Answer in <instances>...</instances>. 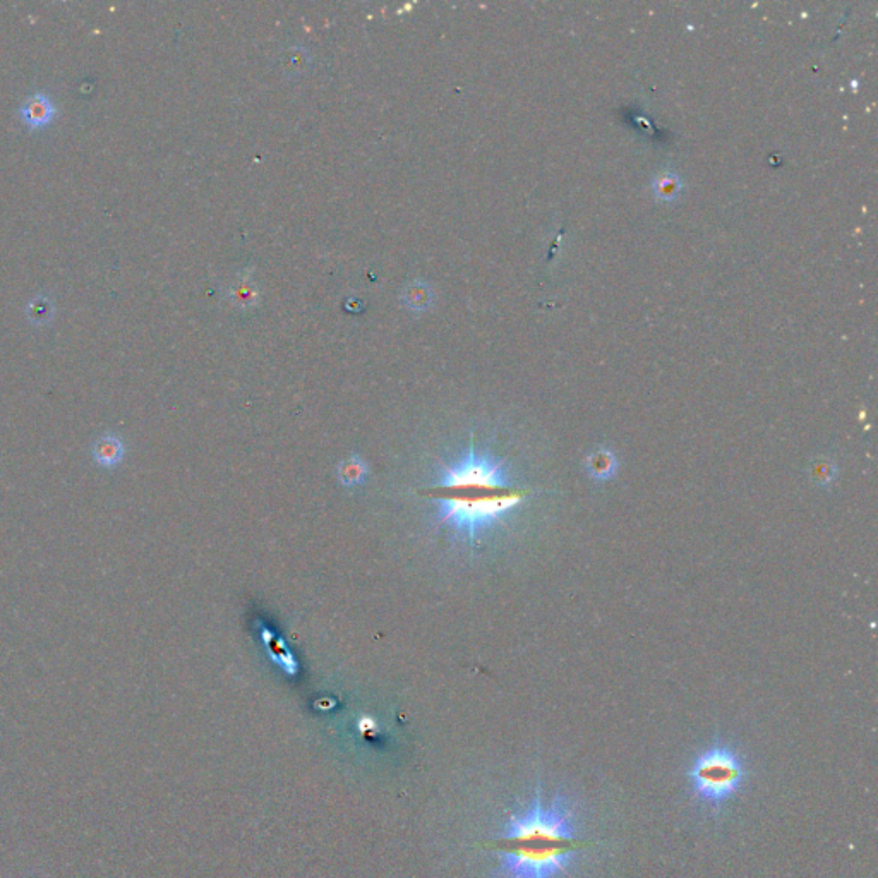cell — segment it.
I'll list each match as a JSON object with an SVG mask.
<instances>
[{"label": "cell", "instance_id": "obj_1", "mask_svg": "<svg viewBox=\"0 0 878 878\" xmlns=\"http://www.w3.org/2000/svg\"><path fill=\"white\" fill-rule=\"evenodd\" d=\"M496 842L501 878H560L582 846L572 810L560 796L532 798L508 817Z\"/></svg>", "mask_w": 878, "mask_h": 878}, {"label": "cell", "instance_id": "obj_6", "mask_svg": "<svg viewBox=\"0 0 878 878\" xmlns=\"http://www.w3.org/2000/svg\"><path fill=\"white\" fill-rule=\"evenodd\" d=\"M55 114L57 109L54 100L40 91L26 98L23 105L19 107V117L30 129H43L49 126L50 122L54 121Z\"/></svg>", "mask_w": 878, "mask_h": 878}, {"label": "cell", "instance_id": "obj_9", "mask_svg": "<svg viewBox=\"0 0 878 878\" xmlns=\"http://www.w3.org/2000/svg\"><path fill=\"white\" fill-rule=\"evenodd\" d=\"M654 191L661 199L676 198V194L680 193V179L671 172H664L654 181Z\"/></svg>", "mask_w": 878, "mask_h": 878}, {"label": "cell", "instance_id": "obj_3", "mask_svg": "<svg viewBox=\"0 0 878 878\" xmlns=\"http://www.w3.org/2000/svg\"><path fill=\"white\" fill-rule=\"evenodd\" d=\"M745 776L743 762L729 746H712L698 755L688 772L693 793L707 805H721L738 789Z\"/></svg>", "mask_w": 878, "mask_h": 878}, {"label": "cell", "instance_id": "obj_5", "mask_svg": "<svg viewBox=\"0 0 878 878\" xmlns=\"http://www.w3.org/2000/svg\"><path fill=\"white\" fill-rule=\"evenodd\" d=\"M129 446L121 433L105 431L91 441L90 457L93 465L103 472H115L126 462Z\"/></svg>", "mask_w": 878, "mask_h": 878}, {"label": "cell", "instance_id": "obj_7", "mask_svg": "<svg viewBox=\"0 0 878 878\" xmlns=\"http://www.w3.org/2000/svg\"><path fill=\"white\" fill-rule=\"evenodd\" d=\"M52 314H54V306L45 294L37 295L28 306V319L35 325H45L47 321L54 318Z\"/></svg>", "mask_w": 878, "mask_h": 878}, {"label": "cell", "instance_id": "obj_4", "mask_svg": "<svg viewBox=\"0 0 878 878\" xmlns=\"http://www.w3.org/2000/svg\"><path fill=\"white\" fill-rule=\"evenodd\" d=\"M438 488H476L506 491L512 486L505 464L491 453L477 452L470 446L455 464H445L438 474Z\"/></svg>", "mask_w": 878, "mask_h": 878}, {"label": "cell", "instance_id": "obj_2", "mask_svg": "<svg viewBox=\"0 0 878 878\" xmlns=\"http://www.w3.org/2000/svg\"><path fill=\"white\" fill-rule=\"evenodd\" d=\"M438 506V520L457 534L477 542L489 529L501 524L524 501V494H491L482 498H433Z\"/></svg>", "mask_w": 878, "mask_h": 878}, {"label": "cell", "instance_id": "obj_8", "mask_svg": "<svg viewBox=\"0 0 878 878\" xmlns=\"http://www.w3.org/2000/svg\"><path fill=\"white\" fill-rule=\"evenodd\" d=\"M364 476H366V464L361 462V460H357V458H350V460L340 465V479H342L345 486H352V484L361 482Z\"/></svg>", "mask_w": 878, "mask_h": 878}]
</instances>
